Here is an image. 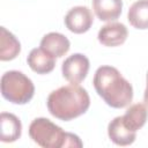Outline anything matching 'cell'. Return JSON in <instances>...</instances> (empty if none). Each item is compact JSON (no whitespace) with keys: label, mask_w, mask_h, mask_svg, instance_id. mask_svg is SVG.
I'll list each match as a JSON object with an SVG mask.
<instances>
[{"label":"cell","mask_w":148,"mask_h":148,"mask_svg":"<svg viewBox=\"0 0 148 148\" xmlns=\"http://www.w3.org/2000/svg\"><path fill=\"white\" fill-rule=\"evenodd\" d=\"M94 88L99 97L111 108L123 109L133 99V87L112 66H101L96 69L92 79Z\"/></svg>","instance_id":"6da1fadb"},{"label":"cell","mask_w":148,"mask_h":148,"mask_svg":"<svg viewBox=\"0 0 148 148\" xmlns=\"http://www.w3.org/2000/svg\"><path fill=\"white\" fill-rule=\"evenodd\" d=\"M46 105L54 118L69 121L88 111L90 97L84 88L71 83L53 90L47 97Z\"/></svg>","instance_id":"7a4b0ae2"},{"label":"cell","mask_w":148,"mask_h":148,"mask_svg":"<svg viewBox=\"0 0 148 148\" xmlns=\"http://www.w3.org/2000/svg\"><path fill=\"white\" fill-rule=\"evenodd\" d=\"M0 86L2 97L13 104H27L35 94L32 81L20 71H8L3 73Z\"/></svg>","instance_id":"3957f363"},{"label":"cell","mask_w":148,"mask_h":148,"mask_svg":"<svg viewBox=\"0 0 148 148\" xmlns=\"http://www.w3.org/2000/svg\"><path fill=\"white\" fill-rule=\"evenodd\" d=\"M29 136L43 148H62L66 147L68 132H65L50 119L39 117L31 121Z\"/></svg>","instance_id":"277c9868"},{"label":"cell","mask_w":148,"mask_h":148,"mask_svg":"<svg viewBox=\"0 0 148 148\" xmlns=\"http://www.w3.org/2000/svg\"><path fill=\"white\" fill-rule=\"evenodd\" d=\"M90 62L89 59L82 53H74L65 59L61 66L62 76L72 84L81 83L88 72H89Z\"/></svg>","instance_id":"5b68a950"},{"label":"cell","mask_w":148,"mask_h":148,"mask_svg":"<svg viewBox=\"0 0 148 148\" xmlns=\"http://www.w3.org/2000/svg\"><path fill=\"white\" fill-rule=\"evenodd\" d=\"M65 25L66 28L74 34H84L87 32L92 23L94 16L90 9L86 6H76L71 8L65 15Z\"/></svg>","instance_id":"8992f818"},{"label":"cell","mask_w":148,"mask_h":148,"mask_svg":"<svg viewBox=\"0 0 148 148\" xmlns=\"http://www.w3.org/2000/svg\"><path fill=\"white\" fill-rule=\"evenodd\" d=\"M128 31L125 24L119 22H110L103 25L97 35L98 42L108 47H116L125 43Z\"/></svg>","instance_id":"52a82bcc"},{"label":"cell","mask_w":148,"mask_h":148,"mask_svg":"<svg viewBox=\"0 0 148 148\" xmlns=\"http://www.w3.org/2000/svg\"><path fill=\"white\" fill-rule=\"evenodd\" d=\"M108 135L117 146H130L135 141L136 132L128 130L123 121V117L118 116L109 123Z\"/></svg>","instance_id":"ba28073f"},{"label":"cell","mask_w":148,"mask_h":148,"mask_svg":"<svg viewBox=\"0 0 148 148\" xmlns=\"http://www.w3.org/2000/svg\"><path fill=\"white\" fill-rule=\"evenodd\" d=\"M29 67L37 74L51 73L56 66V57L44 51L42 47L32 49L27 58Z\"/></svg>","instance_id":"9c48e42d"},{"label":"cell","mask_w":148,"mask_h":148,"mask_svg":"<svg viewBox=\"0 0 148 148\" xmlns=\"http://www.w3.org/2000/svg\"><path fill=\"white\" fill-rule=\"evenodd\" d=\"M40 47L56 58L65 56L71 47L69 39L60 32H49L40 40Z\"/></svg>","instance_id":"30bf717a"},{"label":"cell","mask_w":148,"mask_h":148,"mask_svg":"<svg viewBox=\"0 0 148 148\" xmlns=\"http://www.w3.org/2000/svg\"><path fill=\"white\" fill-rule=\"evenodd\" d=\"M0 140L2 142H14L21 138L22 124L21 120L13 113L2 112L0 114Z\"/></svg>","instance_id":"8fae6325"},{"label":"cell","mask_w":148,"mask_h":148,"mask_svg":"<svg viewBox=\"0 0 148 148\" xmlns=\"http://www.w3.org/2000/svg\"><path fill=\"white\" fill-rule=\"evenodd\" d=\"M92 9L95 15L105 22L117 20L123 9L121 0H92Z\"/></svg>","instance_id":"7c38bea8"},{"label":"cell","mask_w":148,"mask_h":148,"mask_svg":"<svg viewBox=\"0 0 148 148\" xmlns=\"http://www.w3.org/2000/svg\"><path fill=\"white\" fill-rule=\"evenodd\" d=\"M121 117H123V121L125 126L128 130L136 132L145 126L148 119V109L145 104L136 103V104L131 105L126 110L125 114Z\"/></svg>","instance_id":"4fadbf2b"},{"label":"cell","mask_w":148,"mask_h":148,"mask_svg":"<svg viewBox=\"0 0 148 148\" xmlns=\"http://www.w3.org/2000/svg\"><path fill=\"white\" fill-rule=\"evenodd\" d=\"M0 60L9 61L15 59L21 52V44L18 39L5 27L0 28Z\"/></svg>","instance_id":"5bb4252c"},{"label":"cell","mask_w":148,"mask_h":148,"mask_svg":"<svg viewBox=\"0 0 148 148\" xmlns=\"http://www.w3.org/2000/svg\"><path fill=\"white\" fill-rule=\"evenodd\" d=\"M127 20L135 29H148V0H138L132 3L127 13Z\"/></svg>","instance_id":"9a60e30c"},{"label":"cell","mask_w":148,"mask_h":148,"mask_svg":"<svg viewBox=\"0 0 148 148\" xmlns=\"http://www.w3.org/2000/svg\"><path fill=\"white\" fill-rule=\"evenodd\" d=\"M143 102L148 109V73H147V86H146V90H145V95H143Z\"/></svg>","instance_id":"2e32d148"}]
</instances>
